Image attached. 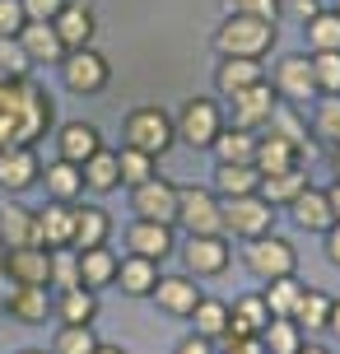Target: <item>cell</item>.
<instances>
[{"instance_id":"6da1fadb","label":"cell","mask_w":340,"mask_h":354,"mask_svg":"<svg viewBox=\"0 0 340 354\" xmlns=\"http://www.w3.org/2000/svg\"><path fill=\"white\" fill-rule=\"evenodd\" d=\"M56 126V103L52 93L28 80H0V149L10 145H33Z\"/></svg>"},{"instance_id":"7a4b0ae2","label":"cell","mask_w":340,"mask_h":354,"mask_svg":"<svg viewBox=\"0 0 340 354\" xmlns=\"http://www.w3.org/2000/svg\"><path fill=\"white\" fill-rule=\"evenodd\" d=\"M275 24H266V19H252V15H229L224 24L215 28V52L219 61L224 56H243V61H261V56H270V47H275Z\"/></svg>"},{"instance_id":"3957f363","label":"cell","mask_w":340,"mask_h":354,"mask_svg":"<svg viewBox=\"0 0 340 354\" xmlns=\"http://www.w3.org/2000/svg\"><path fill=\"white\" fill-rule=\"evenodd\" d=\"M122 140L131 145V149L149 154V159H163V154L178 145V131H173V117H168L159 103H140V107H131V112H126Z\"/></svg>"},{"instance_id":"277c9868","label":"cell","mask_w":340,"mask_h":354,"mask_svg":"<svg viewBox=\"0 0 340 354\" xmlns=\"http://www.w3.org/2000/svg\"><path fill=\"white\" fill-rule=\"evenodd\" d=\"M224 107L215 103V98H205V93H196V98H187L182 103V112L173 117V131H178L182 145H191V149H210V145L219 140V131H224Z\"/></svg>"},{"instance_id":"5b68a950","label":"cell","mask_w":340,"mask_h":354,"mask_svg":"<svg viewBox=\"0 0 340 354\" xmlns=\"http://www.w3.org/2000/svg\"><path fill=\"white\" fill-rule=\"evenodd\" d=\"M243 266H247L261 284H270V280H285V275H299V252H294L289 238L266 233V238H252V243H247Z\"/></svg>"},{"instance_id":"8992f818","label":"cell","mask_w":340,"mask_h":354,"mask_svg":"<svg viewBox=\"0 0 340 354\" xmlns=\"http://www.w3.org/2000/svg\"><path fill=\"white\" fill-rule=\"evenodd\" d=\"M224 233L243 238V243L275 233V205L256 192L252 196H229V201H224Z\"/></svg>"},{"instance_id":"52a82bcc","label":"cell","mask_w":340,"mask_h":354,"mask_svg":"<svg viewBox=\"0 0 340 354\" xmlns=\"http://www.w3.org/2000/svg\"><path fill=\"white\" fill-rule=\"evenodd\" d=\"M178 224L191 233H224V201L210 187H178Z\"/></svg>"},{"instance_id":"ba28073f","label":"cell","mask_w":340,"mask_h":354,"mask_svg":"<svg viewBox=\"0 0 340 354\" xmlns=\"http://www.w3.org/2000/svg\"><path fill=\"white\" fill-rule=\"evenodd\" d=\"M275 107H280V93L270 88V80H261V84L233 93V98H229V117H224V122L238 126V131H256V136H261L266 122L275 117Z\"/></svg>"},{"instance_id":"9c48e42d","label":"cell","mask_w":340,"mask_h":354,"mask_svg":"<svg viewBox=\"0 0 340 354\" xmlns=\"http://www.w3.org/2000/svg\"><path fill=\"white\" fill-rule=\"evenodd\" d=\"M61 71V84L70 88V93H103L112 80V66L103 52H93V47H79V52H66V61L56 66Z\"/></svg>"},{"instance_id":"30bf717a","label":"cell","mask_w":340,"mask_h":354,"mask_svg":"<svg viewBox=\"0 0 340 354\" xmlns=\"http://www.w3.org/2000/svg\"><path fill=\"white\" fill-rule=\"evenodd\" d=\"M182 261H187V275L191 280H210V275H224L233 261V248L224 233H191L187 248H182Z\"/></svg>"},{"instance_id":"8fae6325","label":"cell","mask_w":340,"mask_h":354,"mask_svg":"<svg viewBox=\"0 0 340 354\" xmlns=\"http://www.w3.org/2000/svg\"><path fill=\"white\" fill-rule=\"evenodd\" d=\"M131 214L135 219H159V224H173L178 229V187L154 173L149 182L131 187Z\"/></svg>"},{"instance_id":"7c38bea8","label":"cell","mask_w":340,"mask_h":354,"mask_svg":"<svg viewBox=\"0 0 340 354\" xmlns=\"http://www.w3.org/2000/svg\"><path fill=\"white\" fill-rule=\"evenodd\" d=\"M270 88L280 93V103H317V80H312V61L308 56H280L275 61V75H270Z\"/></svg>"},{"instance_id":"4fadbf2b","label":"cell","mask_w":340,"mask_h":354,"mask_svg":"<svg viewBox=\"0 0 340 354\" xmlns=\"http://www.w3.org/2000/svg\"><path fill=\"white\" fill-rule=\"evenodd\" d=\"M126 248H131V257H144V261L163 266L178 252V229L159 224V219H131L126 224Z\"/></svg>"},{"instance_id":"5bb4252c","label":"cell","mask_w":340,"mask_h":354,"mask_svg":"<svg viewBox=\"0 0 340 354\" xmlns=\"http://www.w3.org/2000/svg\"><path fill=\"white\" fill-rule=\"evenodd\" d=\"M42 182V159L33 145H10L0 149V192L5 196H23L28 187Z\"/></svg>"},{"instance_id":"9a60e30c","label":"cell","mask_w":340,"mask_h":354,"mask_svg":"<svg viewBox=\"0 0 340 354\" xmlns=\"http://www.w3.org/2000/svg\"><path fill=\"white\" fill-rule=\"evenodd\" d=\"M75 205H79V201H75ZM75 205L47 201L42 210H33V238H37V248H47V252L70 248V238H75Z\"/></svg>"},{"instance_id":"2e32d148","label":"cell","mask_w":340,"mask_h":354,"mask_svg":"<svg viewBox=\"0 0 340 354\" xmlns=\"http://www.w3.org/2000/svg\"><path fill=\"white\" fill-rule=\"evenodd\" d=\"M5 270L15 284H28V289H52V252L47 248H19L5 252Z\"/></svg>"},{"instance_id":"e0dca14e","label":"cell","mask_w":340,"mask_h":354,"mask_svg":"<svg viewBox=\"0 0 340 354\" xmlns=\"http://www.w3.org/2000/svg\"><path fill=\"white\" fill-rule=\"evenodd\" d=\"M149 299L159 303L168 317H191V313H196V303L205 299V294L196 289L191 275H159V284H154V294H149Z\"/></svg>"},{"instance_id":"ac0fdd59","label":"cell","mask_w":340,"mask_h":354,"mask_svg":"<svg viewBox=\"0 0 340 354\" xmlns=\"http://www.w3.org/2000/svg\"><path fill=\"white\" fill-rule=\"evenodd\" d=\"M56 37H61V47L66 52H79V47H93V33H98V19H93L89 5H79V0H70L61 15L52 19Z\"/></svg>"},{"instance_id":"d6986e66","label":"cell","mask_w":340,"mask_h":354,"mask_svg":"<svg viewBox=\"0 0 340 354\" xmlns=\"http://www.w3.org/2000/svg\"><path fill=\"white\" fill-rule=\"evenodd\" d=\"M103 149V136H98V126L93 122H66L61 131H56V159H66V163H89L93 154Z\"/></svg>"},{"instance_id":"ffe728a7","label":"cell","mask_w":340,"mask_h":354,"mask_svg":"<svg viewBox=\"0 0 340 354\" xmlns=\"http://www.w3.org/2000/svg\"><path fill=\"white\" fill-rule=\"evenodd\" d=\"M289 214H294V224L303 233H326L336 224V214H331V201H326L322 187H303V192L289 201Z\"/></svg>"},{"instance_id":"44dd1931","label":"cell","mask_w":340,"mask_h":354,"mask_svg":"<svg viewBox=\"0 0 340 354\" xmlns=\"http://www.w3.org/2000/svg\"><path fill=\"white\" fill-rule=\"evenodd\" d=\"M19 47L28 56V66H61L66 61V47H61L52 24H23L19 28Z\"/></svg>"},{"instance_id":"7402d4cb","label":"cell","mask_w":340,"mask_h":354,"mask_svg":"<svg viewBox=\"0 0 340 354\" xmlns=\"http://www.w3.org/2000/svg\"><path fill=\"white\" fill-rule=\"evenodd\" d=\"M112 238V214L103 205H75V252H93V248H108Z\"/></svg>"},{"instance_id":"603a6c76","label":"cell","mask_w":340,"mask_h":354,"mask_svg":"<svg viewBox=\"0 0 340 354\" xmlns=\"http://www.w3.org/2000/svg\"><path fill=\"white\" fill-rule=\"evenodd\" d=\"M159 261H144V257H131V252H126L122 261H117V289H122L126 299H149V294H154V284H159Z\"/></svg>"},{"instance_id":"cb8c5ba5","label":"cell","mask_w":340,"mask_h":354,"mask_svg":"<svg viewBox=\"0 0 340 354\" xmlns=\"http://www.w3.org/2000/svg\"><path fill=\"white\" fill-rule=\"evenodd\" d=\"M299 149L289 140H280V136H270V131H261L256 136V154H252V168L261 177H275V173H289V168H299Z\"/></svg>"},{"instance_id":"d4e9b609","label":"cell","mask_w":340,"mask_h":354,"mask_svg":"<svg viewBox=\"0 0 340 354\" xmlns=\"http://www.w3.org/2000/svg\"><path fill=\"white\" fill-rule=\"evenodd\" d=\"M42 192H47V201L75 205V201L84 196V173H79L75 163H66V159H52L47 168H42Z\"/></svg>"},{"instance_id":"484cf974","label":"cell","mask_w":340,"mask_h":354,"mask_svg":"<svg viewBox=\"0 0 340 354\" xmlns=\"http://www.w3.org/2000/svg\"><path fill=\"white\" fill-rule=\"evenodd\" d=\"M266 75H261V61H243V56H224L215 66V93L219 98H233V93H243V88L261 84Z\"/></svg>"},{"instance_id":"4316f807","label":"cell","mask_w":340,"mask_h":354,"mask_svg":"<svg viewBox=\"0 0 340 354\" xmlns=\"http://www.w3.org/2000/svg\"><path fill=\"white\" fill-rule=\"evenodd\" d=\"M56 317H61V326H93V317H98V294L93 289H56Z\"/></svg>"},{"instance_id":"83f0119b","label":"cell","mask_w":340,"mask_h":354,"mask_svg":"<svg viewBox=\"0 0 340 354\" xmlns=\"http://www.w3.org/2000/svg\"><path fill=\"white\" fill-rule=\"evenodd\" d=\"M52 308H56L52 289H28V284H15V289H10V303H5V313L19 317V322H28V326H33V322H47Z\"/></svg>"},{"instance_id":"f1b7e54d","label":"cell","mask_w":340,"mask_h":354,"mask_svg":"<svg viewBox=\"0 0 340 354\" xmlns=\"http://www.w3.org/2000/svg\"><path fill=\"white\" fill-rule=\"evenodd\" d=\"M270 326V308L261 294H243L229 308V336H261Z\"/></svg>"},{"instance_id":"f546056e","label":"cell","mask_w":340,"mask_h":354,"mask_svg":"<svg viewBox=\"0 0 340 354\" xmlns=\"http://www.w3.org/2000/svg\"><path fill=\"white\" fill-rule=\"evenodd\" d=\"M0 248L5 252H19V248H37V238H33V210L28 205H5L0 210Z\"/></svg>"},{"instance_id":"4dcf8cb0","label":"cell","mask_w":340,"mask_h":354,"mask_svg":"<svg viewBox=\"0 0 340 354\" xmlns=\"http://www.w3.org/2000/svg\"><path fill=\"white\" fill-rule=\"evenodd\" d=\"M261 187V173L252 168V163H215V182H210V192L219 201H229V196H252Z\"/></svg>"},{"instance_id":"1f68e13d","label":"cell","mask_w":340,"mask_h":354,"mask_svg":"<svg viewBox=\"0 0 340 354\" xmlns=\"http://www.w3.org/2000/svg\"><path fill=\"white\" fill-rule=\"evenodd\" d=\"M79 173H84V192H93V196H108V192H117L122 187V168H117V149H98L89 163H79Z\"/></svg>"},{"instance_id":"d6a6232c","label":"cell","mask_w":340,"mask_h":354,"mask_svg":"<svg viewBox=\"0 0 340 354\" xmlns=\"http://www.w3.org/2000/svg\"><path fill=\"white\" fill-rule=\"evenodd\" d=\"M117 261H122V257H117L112 248L79 252V284L93 289V294H98V289H108V284L117 280Z\"/></svg>"},{"instance_id":"836d02e7","label":"cell","mask_w":340,"mask_h":354,"mask_svg":"<svg viewBox=\"0 0 340 354\" xmlns=\"http://www.w3.org/2000/svg\"><path fill=\"white\" fill-rule=\"evenodd\" d=\"M266 131H270V136H280V140H289L299 154H308V149H312V140H308V122H303V112H299L294 103H280V107H275V117L266 122Z\"/></svg>"},{"instance_id":"e575fe53","label":"cell","mask_w":340,"mask_h":354,"mask_svg":"<svg viewBox=\"0 0 340 354\" xmlns=\"http://www.w3.org/2000/svg\"><path fill=\"white\" fill-rule=\"evenodd\" d=\"M210 154H215V163H252V154H256V131L224 126L219 140L210 145Z\"/></svg>"},{"instance_id":"d590c367","label":"cell","mask_w":340,"mask_h":354,"mask_svg":"<svg viewBox=\"0 0 340 354\" xmlns=\"http://www.w3.org/2000/svg\"><path fill=\"white\" fill-rule=\"evenodd\" d=\"M326 317H331V294H322V289H303V299H299V308H294V326L299 331H326Z\"/></svg>"},{"instance_id":"8d00e7d4","label":"cell","mask_w":340,"mask_h":354,"mask_svg":"<svg viewBox=\"0 0 340 354\" xmlns=\"http://www.w3.org/2000/svg\"><path fill=\"white\" fill-rule=\"evenodd\" d=\"M303 37H308V56L312 52H340V15L336 10H322L317 19H308Z\"/></svg>"},{"instance_id":"74e56055","label":"cell","mask_w":340,"mask_h":354,"mask_svg":"<svg viewBox=\"0 0 340 354\" xmlns=\"http://www.w3.org/2000/svg\"><path fill=\"white\" fill-rule=\"evenodd\" d=\"M308 284H299V275H285V280H270L266 289H261V299H266L270 317H294V308H299V299H303Z\"/></svg>"},{"instance_id":"f35d334b","label":"cell","mask_w":340,"mask_h":354,"mask_svg":"<svg viewBox=\"0 0 340 354\" xmlns=\"http://www.w3.org/2000/svg\"><path fill=\"white\" fill-rule=\"evenodd\" d=\"M303 187H312L308 182L303 168H289V173H275V177H261V187H256V196H266L270 205H289L294 196L303 192Z\"/></svg>"},{"instance_id":"ab89813d","label":"cell","mask_w":340,"mask_h":354,"mask_svg":"<svg viewBox=\"0 0 340 354\" xmlns=\"http://www.w3.org/2000/svg\"><path fill=\"white\" fill-rule=\"evenodd\" d=\"M191 322H196V336H205V340H224V336H229V303L200 299V303H196V313H191Z\"/></svg>"},{"instance_id":"60d3db41","label":"cell","mask_w":340,"mask_h":354,"mask_svg":"<svg viewBox=\"0 0 340 354\" xmlns=\"http://www.w3.org/2000/svg\"><path fill=\"white\" fill-rule=\"evenodd\" d=\"M261 345H266V354H299L303 350V331L289 317H270V326L261 331Z\"/></svg>"},{"instance_id":"b9f144b4","label":"cell","mask_w":340,"mask_h":354,"mask_svg":"<svg viewBox=\"0 0 340 354\" xmlns=\"http://www.w3.org/2000/svg\"><path fill=\"white\" fill-rule=\"evenodd\" d=\"M117 168H122V187H140V182H149V177L159 173V159H149L140 149L122 145V149H117Z\"/></svg>"},{"instance_id":"7bdbcfd3","label":"cell","mask_w":340,"mask_h":354,"mask_svg":"<svg viewBox=\"0 0 340 354\" xmlns=\"http://www.w3.org/2000/svg\"><path fill=\"white\" fill-rule=\"evenodd\" d=\"M312 80H317V98H340V52H312Z\"/></svg>"},{"instance_id":"ee69618b","label":"cell","mask_w":340,"mask_h":354,"mask_svg":"<svg viewBox=\"0 0 340 354\" xmlns=\"http://www.w3.org/2000/svg\"><path fill=\"white\" fill-rule=\"evenodd\" d=\"M103 340L93 336V326H61L52 336V354H93Z\"/></svg>"},{"instance_id":"f6af8a7d","label":"cell","mask_w":340,"mask_h":354,"mask_svg":"<svg viewBox=\"0 0 340 354\" xmlns=\"http://www.w3.org/2000/svg\"><path fill=\"white\" fill-rule=\"evenodd\" d=\"M52 289H79V252L75 248L52 252Z\"/></svg>"},{"instance_id":"bcb514c9","label":"cell","mask_w":340,"mask_h":354,"mask_svg":"<svg viewBox=\"0 0 340 354\" xmlns=\"http://www.w3.org/2000/svg\"><path fill=\"white\" fill-rule=\"evenodd\" d=\"M0 75H5V80H28V75H33L28 56L19 47V37H0Z\"/></svg>"},{"instance_id":"7dc6e473","label":"cell","mask_w":340,"mask_h":354,"mask_svg":"<svg viewBox=\"0 0 340 354\" xmlns=\"http://www.w3.org/2000/svg\"><path fill=\"white\" fill-rule=\"evenodd\" d=\"M312 131L322 140L340 145V98H317V112H312Z\"/></svg>"},{"instance_id":"c3c4849f","label":"cell","mask_w":340,"mask_h":354,"mask_svg":"<svg viewBox=\"0 0 340 354\" xmlns=\"http://www.w3.org/2000/svg\"><path fill=\"white\" fill-rule=\"evenodd\" d=\"M285 10V0H229V15H252V19H266L275 24Z\"/></svg>"},{"instance_id":"681fc988","label":"cell","mask_w":340,"mask_h":354,"mask_svg":"<svg viewBox=\"0 0 340 354\" xmlns=\"http://www.w3.org/2000/svg\"><path fill=\"white\" fill-rule=\"evenodd\" d=\"M19 5H23V19H28V24H52L70 0H19Z\"/></svg>"},{"instance_id":"f907efd6","label":"cell","mask_w":340,"mask_h":354,"mask_svg":"<svg viewBox=\"0 0 340 354\" xmlns=\"http://www.w3.org/2000/svg\"><path fill=\"white\" fill-rule=\"evenodd\" d=\"M28 19H23V5L19 0H0V37H19Z\"/></svg>"},{"instance_id":"816d5d0a","label":"cell","mask_w":340,"mask_h":354,"mask_svg":"<svg viewBox=\"0 0 340 354\" xmlns=\"http://www.w3.org/2000/svg\"><path fill=\"white\" fill-rule=\"evenodd\" d=\"M224 354H266L261 336H224Z\"/></svg>"},{"instance_id":"f5cc1de1","label":"cell","mask_w":340,"mask_h":354,"mask_svg":"<svg viewBox=\"0 0 340 354\" xmlns=\"http://www.w3.org/2000/svg\"><path fill=\"white\" fill-rule=\"evenodd\" d=\"M173 354H215V340H205V336H196V331H191V336L178 340V350H173Z\"/></svg>"},{"instance_id":"db71d44e","label":"cell","mask_w":340,"mask_h":354,"mask_svg":"<svg viewBox=\"0 0 340 354\" xmlns=\"http://www.w3.org/2000/svg\"><path fill=\"white\" fill-rule=\"evenodd\" d=\"M322 252H326L331 266H340V224H331V229L322 233Z\"/></svg>"},{"instance_id":"11a10c76","label":"cell","mask_w":340,"mask_h":354,"mask_svg":"<svg viewBox=\"0 0 340 354\" xmlns=\"http://www.w3.org/2000/svg\"><path fill=\"white\" fill-rule=\"evenodd\" d=\"M289 10H294V15H299V19H303V24H308V19H317V15H322L326 5H322V0H294Z\"/></svg>"},{"instance_id":"9f6ffc18","label":"cell","mask_w":340,"mask_h":354,"mask_svg":"<svg viewBox=\"0 0 340 354\" xmlns=\"http://www.w3.org/2000/svg\"><path fill=\"white\" fill-rule=\"evenodd\" d=\"M10 289H15V280H10V270H5V248H0V313H5V303H10Z\"/></svg>"},{"instance_id":"6f0895ef","label":"cell","mask_w":340,"mask_h":354,"mask_svg":"<svg viewBox=\"0 0 340 354\" xmlns=\"http://www.w3.org/2000/svg\"><path fill=\"white\" fill-rule=\"evenodd\" d=\"M326 331L340 336V299H331V317H326Z\"/></svg>"},{"instance_id":"680465c9","label":"cell","mask_w":340,"mask_h":354,"mask_svg":"<svg viewBox=\"0 0 340 354\" xmlns=\"http://www.w3.org/2000/svg\"><path fill=\"white\" fill-rule=\"evenodd\" d=\"M326 201H331V214H336V224H340V182H336V187H326Z\"/></svg>"},{"instance_id":"91938a15","label":"cell","mask_w":340,"mask_h":354,"mask_svg":"<svg viewBox=\"0 0 340 354\" xmlns=\"http://www.w3.org/2000/svg\"><path fill=\"white\" fill-rule=\"evenodd\" d=\"M299 354H331V350H326V345H308V340H303V350H299Z\"/></svg>"},{"instance_id":"94428289","label":"cell","mask_w":340,"mask_h":354,"mask_svg":"<svg viewBox=\"0 0 340 354\" xmlns=\"http://www.w3.org/2000/svg\"><path fill=\"white\" fill-rule=\"evenodd\" d=\"M93 354H126V350H122V345H98Z\"/></svg>"},{"instance_id":"6125c7cd","label":"cell","mask_w":340,"mask_h":354,"mask_svg":"<svg viewBox=\"0 0 340 354\" xmlns=\"http://www.w3.org/2000/svg\"><path fill=\"white\" fill-rule=\"evenodd\" d=\"M331 163H336V182H340V145H331Z\"/></svg>"},{"instance_id":"be15d7a7","label":"cell","mask_w":340,"mask_h":354,"mask_svg":"<svg viewBox=\"0 0 340 354\" xmlns=\"http://www.w3.org/2000/svg\"><path fill=\"white\" fill-rule=\"evenodd\" d=\"M15 354H52V350H33V345H28V350H15Z\"/></svg>"},{"instance_id":"e7e4bbea","label":"cell","mask_w":340,"mask_h":354,"mask_svg":"<svg viewBox=\"0 0 340 354\" xmlns=\"http://www.w3.org/2000/svg\"><path fill=\"white\" fill-rule=\"evenodd\" d=\"M336 15H340V0H336Z\"/></svg>"},{"instance_id":"03108f58","label":"cell","mask_w":340,"mask_h":354,"mask_svg":"<svg viewBox=\"0 0 340 354\" xmlns=\"http://www.w3.org/2000/svg\"><path fill=\"white\" fill-rule=\"evenodd\" d=\"M0 80H5V75H0Z\"/></svg>"}]
</instances>
